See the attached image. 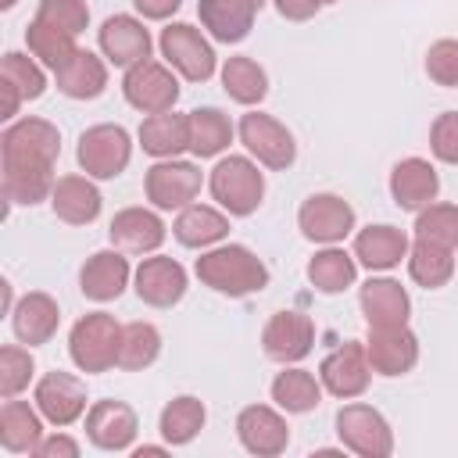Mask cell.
I'll use <instances>...</instances> for the list:
<instances>
[{"instance_id": "obj_1", "label": "cell", "mask_w": 458, "mask_h": 458, "mask_svg": "<svg viewBox=\"0 0 458 458\" xmlns=\"http://www.w3.org/2000/svg\"><path fill=\"white\" fill-rule=\"evenodd\" d=\"M197 279L222 293V297H250V293H261L268 286V265L243 243H215L208 247L197 265H193Z\"/></svg>"}, {"instance_id": "obj_2", "label": "cell", "mask_w": 458, "mask_h": 458, "mask_svg": "<svg viewBox=\"0 0 458 458\" xmlns=\"http://www.w3.org/2000/svg\"><path fill=\"white\" fill-rule=\"evenodd\" d=\"M208 190L215 197V204L233 215V218H247L261 208L265 200V175L261 165L250 154H225L215 161V168L208 172Z\"/></svg>"}, {"instance_id": "obj_3", "label": "cell", "mask_w": 458, "mask_h": 458, "mask_svg": "<svg viewBox=\"0 0 458 458\" xmlns=\"http://www.w3.org/2000/svg\"><path fill=\"white\" fill-rule=\"evenodd\" d=\"M118 347H122V322L107 311L82 315L68 333V358L86 376L114 369L118 365Z\"/></svg>"}, {"instance_id": "obj_4", "label": "cell", "mask_w": 458, "mask_h": 458, "mask_svg": "<svg viewBox=\"0 0 458 458\" xmlns=\"http://www.w3.org/2000/svg\"><path fill=\"white\" fill-rule=\"evenodd\" d=\"M157 47H161L165 64L175 68L179 79L186 82H208L218 72V54L211 39L190 21H168L157 36Z\"/></svg>"}, {"instance_id": "obj_5", "label": "cell", "mask_w": 458, "mask_h": 458, "mask_svg": "<svg viewBox=\"0 0 458 458\" xmlns=\"http://www.w3.org/2000/svg\"><path fill=\"white\" fill-rule=\"evenodd\" d=\"M336 437L344 444V451L361 454V458H390L394 454V429L386 422V415L365 401H347L336 419Z\"/></svg>"}, {"instance_id": "obj_6", "label": "cell", "mask_w": 458, "mask_h": 458, "mask_svg": "<svg viewBox=\"0 0 458 458\" xmlns=\"http://www.w3.org/2000/svg\"><path fill=\"white\" fill-rule=\"evenodd\" d=\"M236 136H240L243 150H247L261 168L286 172V168L297 161V140H293V132H290L279 118L265 114V111H254V107H250L247 114H240Z\"/></svg>"}, {"instance_id": "obj_7", "label": "cell", "mask_w": 458, "mask_h": 458, "mask_svg": "<svg viewBox=\"0 0 458 458\" xmlns=\"http://www.w3.org/2000/svg\"><path fill=\"white\" fill-rule=\"evenodd\" d=\"M75 161L89 179H118L132 161V136L125 125L100 122L79 136Z\"/></svg>"}, {"instance_id": "obj_8", "label": "cell", "mask_w": 458, "mask_h": 458, "mask_svg": "<svg viewBox=\"0 0 458 458\" xmlns=\"http://www.w3.org/2000/svg\"><path fill=\"white\" fill-rule=\"evenodd\" d=\"M122 97L129 107L143 111V114H161L172 111L179 104V72L168 68L165 61H140L132 68H125L122 75Z\"/></svg>"}, {"instance_id": "obj_9", "label": "cell", "mask_w": 458, "mask_h": 458, "mask_svg": "<svg viewBox=\"0 0 458 458\" xmlns=\"http://www.w3.org/2000/svg\"><path fill=\"white\" fill-rule=\"evenodd\" d=\"M200 186H204V172L182 157H161L143 175V197L157 211H182L186 204L197 200Z\"/></svg>"}, {"instance_id": "obj_10", "label": "cell", "mask_w": 458, "mask_h": 458, "mask_svg": "<svg viewBox=\"0 0 458 458\" xmlns=\"http://www.w3.org/2000/svg\"><path fill=\"white\" fill-rule=\"evenodd\" d=\"M372 365L365 354V340H344L336 344L322 361H318V379L326 386V394L340 397V401H354L369 390L372 383Z\"/></svg>"}, {"instance_id": "obj_11", "label": "cell", "mask_w": 458, "mask_h": 458, "mask_svg": "<svg viewBox=\"0 0 458 458\" xmlns=\"http://www.w3.org/2000/svg\"><path fill=\"white\" fill-rule=\"evenodd\" d=\"M358 218L354 208L340 197V193H311L301 208H297V229L304 240L311 243H344L354 233Z\"/></svg>"}, {"instance_id": "obj_12", "label": "cell", "mask_w": 458, "mask_h": 458, "mask_svg": "<svg viewBox=\"0 0 458 458\" xmlns=\"http://www.w3.org/2000/svg\"><path fill=\"white\" fill-rule=\"evenodd\" d=\"M315 347V322L297 311V308H283L276 315H268L265 329H261V351L279 361V365H297L311 354Z\"/></svg>"}, {"instance_id": "obj_13", "label": "cell", "mask_w": 458, "mask_h": 458, "mask_svg": "<svg viewBox=\"0 0 458 458\" xmlns=\"http://www.w3.org/2000/svg\"><path fill=\"white\" fill-rule=\"evenodd\" d=\"M365 354L376 376L397 379L408 376L419 365V336L411 333V326H369L365 336Z\"/></svg>"}, {"instance_id": "obj_14", "label": "cell", "mask_w": 458, "mask_h": 458, "mask_svg": "<svg viewBox=\"0 0 458 458\" xmlns=\"http://www.w3.org/2000/svg\"><path fill=\"white\" fill-rule=\"evenodd\" d=\"M32 401H36V408L43 411V419L50 426L64 429V426H72V422H79L86 415V383L79 376H72V372L54 369V372L36 379Z\"/></svg>"}, {"instance_id": "obj_15", "label": "cell", "mask_w": 458, "mask_h": 458, "mask_svg": "<svg viewBox=\"0 0 458 458\" xmlns=\"http://www.w3.org/2000/svg\"><path fill=\"white\" fill-rule=\"evenodd\" d=\"M186 286H190V276L175 258L150 254L132 268V290L150 308H175L186 297Z\"/></svg>"}, {"instance_id": "obj_16", "label": "cell", "mask_w": 458, "mask_h": 458, "mask_svg": "<svg viewBox=\"0 0 458 458\" xmlns=\"http://www.w3.org/2000/svg\"><path fill=\"white\" fill-rule=\"evenodd\" d=\"M136 433H140V419H136L132 404L104 397V401H93L86 408V440L93 447L111 451V454L114 451H132Z\"/></svg>"}, {"instance_id": "obj_17", "label": "cell", "mask_w": 458, "mask_h": 458, "mask_svg": "<svg viewBox=\"0 0 458 458\" xmlns=\"http://www.w3.org/2000/svg\"><path fill=\"white\" fill-rule=\"evenodd\" d=\"M61 132L47 118H18L0 136V161H47L57 165Z\"/></svg>"}, {"instance_id": "obj_18", "label": "cell", "mask_w": 458, "mask_h": 458, "mask_svg": "<svg viewBox=\"0 0 458 458\" xmlns=\"http://www.w3.org/2000/svg\"><path fill=\"white\" fill-rule=\"evenodd\" d=\"M97 43H100V54L107 57V64L114 68H132L140 61L150 57V29L143 25V18L136 14H111L104 18V25L97 29Z\"/></svg>"}, {"instance_id": "obj_19", "label": "cell", "mask_w": 458, "mask_h": 458, "mask_svg": "<svg viewBox=\"0 0 458 458\" xmlns=\"http://www.w3.org/2000/svg\"><path fill=\"white\" fill-rule=\"evenodd\" d=\"M129 283H132V265H129L125 250H118V247L93 250V254L82 261V268H79V290H82V297L93 301V304L118 301Z\"/></svg>"}, {"instance_id": "obj_20", "label": "cell", "mask_w": 458, "mask_h": 458, "mask_svg": "<svg viewBox=\"0 0 458 458\" xmlns=\"http://www.w3.org/2000/svg\"><path fill=\"white\" fill-rule=\"evenodd\" d=\"M236 440L243 444V451L258 454V458H276L286 451L290 444V426L283 408L272 404H247L236 415Z\"/></svg>"}, {"instance_id": "obj_21", "label": "cell", "mask_w": 458, "mask_h": 458, "mask_svg": "<svg viewBox=\"0 0 458 458\" xmlns=\"http://www.w3.org/2000/svg\"><path fill=\"white\" fill-rule=\"evenodd\" d=\"M165 236H168V225L157 215V208H122L107 225L111 247L125 254H157Z\"/></svg>"}, {"instance_id": "obj_22", "label": "cell", "mask_w": 458, "mask_h": 458, "mask_svg": "<svg viewBox=\"0 0 458 458\" xmlns=\"http://www.w3.org/2000/svg\"><path fill=\"white\" fill-rule=\"evenodd\" d=\"M408 247H411V240H408L404 229L379 222V225L354 229V247H351V254H354L358 265L369 268V272H390V268H397V265L408 258Z\"/></svg>"}, {"instance_id": "obj_23", "label": "cell", "mask_w": 458, "mask_h": 458, "mask_svg": "<svg viewBox=\"0 0 458 458\" xmlns=\"http://www.w3.org/2000/svg\"><path fill=\"white\" fill-rule=\"evenodd\" d=\"M358 308L369 326H404L411 318V297L390 276H369L358 286Z\"/></svg>"}, {"instance_id": "obj_24", "label": "cell", "mask_w": 458, "mask_h": 458, "mask_svg": "<svg viewBox=\"0 0 458 458\" xmlns=\"http://www.w3.org/2000/svg\"><path fill=\"white\" fill-rule=\"evenodd\" d=\"M0 182H4V200H7V211L14 204H43L50 200L54 193V165L47 161H0Z\"/></svg>"}, {"instance_id": "obj_25", "label": "cell", "mask_w": 458, "mask_h": 458, "mask_svg": "<svg viewBox=\"0 0 458 458\" xmlns=\"http://www.w3.org/2000/svg\"><path fill=\"white\" fill-rule=\"evenodd\" d=\"M440 193V175L426 157H401L390 168V197L401 211H422Z\"/></svg>"}, {"instance_id": "obj_26", "label": "cell", "mask_w": 458, "mask_h": 458, "mask_svg": "<svg viewBox=\"0 0 458 458\" xmlns=\"http://www.w3.org/2000/svg\"><path fill=\"white\" fill-rule=\"evenodd\" d=\"M61 326V308L50 293L43 290H29L18 297V304L11 308V329L18 336V344L25 347H39L47 344Z\"/></svg>"}, {"instance_id": "obj_27", "label": "cell", "mask_w": 458, "mask_h": 458, "mask_svg": "<svg viewBox=\"0 0 458 458\" xmlns=\"http://www.w3.org/2000/svg\"><path fill=\"white\" fill-rule=\"evenodd\" d=\"M104 197L89 175H57L54 193H50V211L64 225H89L100 218Z\"/></svg>"}, {"instance_id": "obj_28", "label": "cell", "mask_w": 458, "mask_h": 458, "mask_svg": "<svg viewBox=\"0 0 458 458\" xmlns=\"http://www.w3.org/2000/svg\"><path fill=\"white\" fill-rule=\"evenodd\" d=\"M43 411L36 408V401H18V397H7L0 404V447L11 451V454H32L39 447V440L47 437L43 433Z\"/></svg>"}, {"instance_id": "obj_29", "label": "cell", "mask_w": 458, "mask_h": 458, "mask_svg": "<svg viewBox=\"0 0 458 458\" xmlns=\"http://www.w3.org/2000/svg\"><path fill=\"white\" fill-rule=\"evenodd\" d=\"M258 7L247 0H197V18L215 43H243L254 29Z\"/></svg>"}, {"instance_id": "obj_30", "label": "cell", "mask_w": 458, "mask_h": 458, "mask_svg": "<svg viewBox=\"0 0 458 458\" xmlns=\"http://www.w3.org/2000/svg\"><path fill=\"white\" fill-rule=\"evenodd\" d=\"M54 82L64 97L72 100H97L104 89H107V57L93 54V50H75L57 72H54Z\"/></svg>"}, {"instance_id": "obj_31", "label": "cell", "mask_w": 458, "mask_h": 458, "mask_svg": "<svg viewBox=\"0 0 458 458\" xmlns=\"http://www.w3.org/2000/svg\"><path fill=\"white\" fill-rule=\"evenodd\" d=\"M229 218L233 215H225L222 208L186 204L172 222V236L190 250H208V247H215L229 236Z\"/></svg>"}, {"instance_id": "obj_32", "label": "cell", "mask_w": 458, "mask_h": 458, "mask_svg": "<svg viewBox=\"0 0 458 458\" xmlns=\"http://www.w3.org/2000/svg\"><path fill=\"white\" fill-rule=\"evenodd\" d=\"M136 140H140L143 154H150L154 161L179 157L182 150H190V118L179 114L175 107L172 111H161V114H147L140 122Z\"/></svg>"}, {"instance_id": "obj_33", "label": "cell", "mask_w": 458, "mask_h": 458, "mask_svg": "<svg viewBox=\"0 0 458 458\" xmlns=\"http://www.w3.org/2000/svg\"><path fill=\"white\" fill-rule=\"evenodd\" d=\"M304 272H308V283L318 293L336 297V293H344V290H351L358 283V258L351 250H344L340 243H326L322 250L311 254Z\"/></svg>"}, {"instance_id": "obj_34", "label": "cell", "mask_w": 458, "mask_h": 458, "mask_svg": "<svg viewBox=\"0 0 458 458\" xmlns=\"http://www.w3.org/2000/svg\"><path fill=\"white\" fill-rule=\"evenodd\" d=\"M268 394H272L276 408H283L286 415H308V411H315V408L322 404L326 386H322V379H315L308 369L286 365V369L272 379Z\"/></svg>"}, {"instance_id": "obj_35", "label": "cell", "mask_w": 458, "mask_h": 458, "mask_svg": "<svg viewBox=\"0 0 458 458\" xmlns=\"http://www.w3.org/2000/svg\"><path fill=\"white\" fill-rule=\"evenodd\" d=\"M218 79H222L225 97L236 100V104H243V107H258V104L268 97V75H265V68H261L254 57H247V54L225 57L222 68H218Z\"/></svg>"}, {"instance_id": "obj_36", "label": "cell", "mask_w": 458, "mask_h": 458, "mask_svg": "<svg viewBox=\"0 0 458 458\" xmlns=\"http://www.w3.org/2000/svg\"><path fill=\"white\" fill-rule=\"evenodd\" d=\"M204 422H208L204 401L193 397V394H179V397H172V401L161 408V415H157V433H161V440H165L168 447H186V444L204 429Z\"/></svg>"}, {"instance_id": "obj_37", "label": "cell", "mask_w": 458, "mask_h": 458, "mask_svg": "<svg viewBox=\"0 0 458 458\" xmlns=\"http://www.w3.org/2000/svg\"><path fill=\"white\" fill-rule=\"evenodd\" d=\"M186 118H190V154L200 161L222 157V150L236 136V125L229 122V114L218 107H193V111H186Z\"/></svg>"}, {"instance_id": "obj_38", "label": "cell", "mask_w": 458, "mask_h": 458, "mask_svg": "<svg viewBox=\"0 0 458 458\" xmlns=\"http://www.w3.org/2000/svg\"><path fill=\"white\" fill-rule=\"evenodd\" d=\"M404 265H408L411 283H419L422 290H440L454 276V250L437 247V243H426V240H415L408 247Z\"/></svg>"}, {"instance_id": "obj_39", "label": "cell", "mask_w": 458, "mask_h": 458, "mask_svg": "<svg viewBox=\"0 0 458 458\" xmlns=\"http://www.w3.org/2000/svg\"><path fill=\"white\" fill-rule=\"evenodd\" d=\"M161 358V329L154 322H125L122 326V347H118V369L143 372Z\"/></svg>"}, {"instance_id": "obj_40", "label": "cell", "mask_w": 458, "mask_h": 458, "mask_svg": "<svg viewBox=\"0 0 458 458\" xmlns=\"http://www.w3.org/2000/svg\"><path fill=\"white\" fill-rule=\"evenodd\" d=\"M411 233H415V240L458 250V204H444V200L426 204L422 211H415Z\"/></svg>"}, {"instance_id": "obj_41", "label": "cell", "mask_w": 458, "mask_h": 458, "mask_svg": "<svg viewBox=\"0 0 458 458\" xmlns=\"http://www.w3.org/2000/svg\"><path fill=\"white\" fill-rule=\"evenodd\" d=\"M25 47H29V54L43 64V68H50V72H57L79 47H75V36H68V32H61V29H54V25H43V21H29V29H25Z\"/></svg>"}, {"instance_id": "obj_42", "label": "cell", "mask_w": 458, "mask_h": 458, "mask_svg": "<svg viewBox=\"0 0 458 458\" xmlns=\"http://www.w3.org/2000/svg\"><path fill=\"white\" fill-rule=\"evenodd\" d=\"M0 82H7L11 89L21 93V100H39L47 93V72L32 54L21 50H7L0 57Z\"/></svg>"}, {"instance_id": "obj_43", "label": "cell", "mask_w": 458, "mask_h": 458, "mask_svg": "<svg viewBox=\"0 0 458 458\" xmlns=\"http://www.w3.org/2000/svg\"><path fill=\"white\" fill-rule=\"evenodd\" d=\"M32 376H36V361L25 347H14V344L0 347V397L4 401L29 390Z\"/></svg>"}, {"instance_id": "obj_44", "label": "cell", "mask_w": 458, "mask_h": 458, "mask_svg": "<svg viewBox=\"0 0 458 458\" xmlns=\"http://www.w3.org/2000/svg\"><path fill=\"white\" fill-rule=\"evenodd\" d=\"M36 21L54 25L68 36H79L89 25V7H86V0H39Z\"/></svg>"}, {"instance_id": "obj_45", "label": "cell", "mask_w": 458, "mask_h": 458, "mask_svg": "<svg viewBox=\"0 0 458 458\" xmlns=\"http://www.w3.org/2000/svg\"><path fill=\"white\" fill-rule=\"evenodd\" d=\"M426 75L444 86L454 89L458 86V39H437L426 50Z\"/></svg>"}, {"instance_id": "obj_46", "label": "cell", "mask_w": 458, "mask_h": 458, "mask_svg": "<svg viewBox=\"0 0 458 458\" xmlns=\"http://www.w3.org/2000/svg\"><path fill=\"white\" fill-rule=\"evenodd\" d=\"M429 150L444 165H458V111H444L429 125Z\"/></svg>"}, {"instance_id": "obj_47", "label": "cell", "mask_w": 458, "mask_h": 458, "mask_svg": "<svg viewBox=\"0 0 458 458\" xmlns=\"http://www.w3.org/2000/svg\"><path fill=\"white\" fill-rule=\"evenodd\" d=\"M32 458H79V440H72L68 433H50L39 440Z\"/></svg>"}, {"instance_id": "obj_48", "label": "cell", "mask_w": 458, "mask_h": 458, "mask_svg": "<svg viewBox=\"0 0 458 458\" xmlns=\"http://www.w3.org/2000/svg\"><path fill=\"white\" fill-rule=\"evenodd\" d=\"M272 4H276V11L286 21H308V18H315L326 7L322 0H272Z\"/></svg>"}, {"instance_id": "obj_49", "label": "cell", "mask_w": 458, "mask_h": 458, "mask_svg": "<svg viewBox=\"0 0 458 458\" xmlns=\"http://www.w3.org/2000/svg\"><path fill=\"white\" fill-rule=\"evenodd\" d=\"M132 7H136V14L147 18V21H168V18L182 7V0H132Z\"/></svg>"}, {"instance_id": "obj_50", "label": "cell", "mask_w": 458, "mask_h": 458, "mask_svg": "<svg viewBox=\"0 0 458 458\" xmlns=\"http://www.w3.org/2000/svg\"><path fill=\"white\" fill-rule=\"evenodd\" d=\"M165 451H168V444H161V447H154V444H143V447H132V454H136V458H143V454H147V458H154V454H165Z\"/></svg>"}, {"instance_id": "obj_51", "label": "cell", "mask_w": 458, "mask_h": 458, "mask_svg": "<svg viewBox=\"0 0 458 458\" xmlns=\"http://www.w3.org/2000/svg\"><path fill=\"white\" fill-rule=\"evenodd\" d=\"M14 4H18V0H0V7H4V11H11Z\"/></svg>"}, {"instance_id": "obj_52", "label": "cell", "mask_w": 458, "mask_h": 458, "mask_svg": "<svg viewBox=\"0 0 458 458\" xmlns=\"http://www.w3.org/2000/svg\"><path fill=\"white\" fill-rule=\"evenodd\" d=\"M247 4H254V7H258V11H261V7H265V0H247Z\"/></svg>"}, {"instance_id": "obj_53", "label": "cell", "mask_w": 458, "mask_h": 458, "mask_svg": "<svg viewBox=\"0 0 458 458\" xmlns=\"http://www.w3.org/2000/svg\"><path fill=\"white\" fill-rule=\"evenodd\" d=\"M322 4H336V0H322Z\"/></svg>"}]
</instances>
